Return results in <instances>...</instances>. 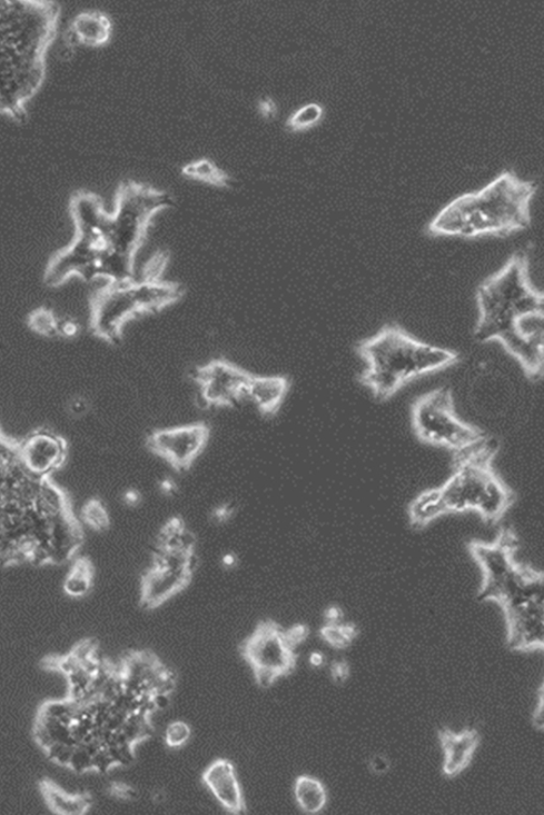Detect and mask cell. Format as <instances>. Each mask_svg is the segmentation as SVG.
I'll list each match as a JSON object with an SVG mask.
<instances>
[{
    "label": "cell",
    "instance_id": "7",
    "mask_svg": "<svg viewBox=\"0 0 544 815\" xmlns=\"http://www.w3.org/2000/svg\"><path fill=\"white\" fill-rule=\"evenodd\" d=\"M356 352L365 362L358 381L379 401L394 398L417 378L455 367L462 359L453 349L416 339L396 322L359 341Z\"/></svg>",
    "mask_w": 544,
    "mask_h": 815
},
{
    "label": "cell",
    "instance_id": "16",
    "mask_svg": "<svg viewBox=\"0 0 544 815\" xmlns=\"http://www.w3.org/2000/svg\"><path fill=\"white\" fill-rule=\"evenodd\" d=\"M202 779L207 789L227 812L240 814L245 811L241 785L230 762L217 761L209 765Z\"/></svg>",
    "mask_w": 544,
    "mask_h": 815
},
{
    "label": "cell",
    "instance_id": "34",
    "mask_svg": "<svg viewBox=\"0 0 544 815\" xmlns=\"http://www.w3.org/2000/svg\"><path fill=\"white\" fill-rule=\"evenodd\" d=\"M260 112L265 119H273L276 116V106L271 100H264L260 102Z\"/></svg>",
    "mask_w": 544,
    "mask_h": 815
},
{
    "label": "cell",
    "instance_id": "28",
    "mask_svg": "<svg viewBox=\"0 0 544 815\" xmlns=\"http://www.w3.org/2000/svg\"><path fill=\"white\" fill-rule=\"evenodd\" d=\"M59 317L51 309L41 307L28 317V327L44 337H59Z\"/></svg>",
    "mask_w": 544,
    "mask_h": 815
},
{
    "label": "cell",
    "instance_id": "29",
    "mask_svg": "<svg viewBox=\"0 0 544 815\" xmlns=\"http://www.w3.org/2000/svg\"><path fill=\"white\" fill-rule=\"evenodd\" d=\"M191 737V728L185 722H175L167 726L165 730V742L170 748H180L186 746Z\"/></svg>",
    "mask_w": 544,
    "mask_h": 815
},
{
    "label": "cell",
    "instance_id": "37",
    "mask_svg": "<svg viewBox=\"0 0 544 815\" xmlns=\"http://www.w3.org/2000/svg\"><path fill=\"white\" fill-rule=\"evenodd\" d=\"M310 662L314 666L318 667L325 663V657L323 654L315 653L313 654Z\"/></svg>",
    "mask_w": 544,
    "mask_h": 815
},
{
    "label": "cell",
    "instance_id": "1",
    "mask_svg": "<svg viewBox=\"0 0 544 815\" xmlns=\"http://www.w3.org/2000/svg\"><path fill=\"white\" fill-rule=\"evenodd\" d=\"M82 543L66 491L28 470L19 441L0 428V567L71 564Z\"/></svg>",
    "mask_w": 544,
    "mask_h": 815
},
{
    "label": "cell",
    "instance_id": "17",
    "mask_svg": "<svg viewBox=\"0 0 544 815\" xmlns=\"http://www.w3.org/2000/svg\"><path fill=\"white\" fill-rule=\"evenodd\" d=\"M192 574L187 569L151 566L144 576L141 602L148 609L157 608L185 589Z\"/></svg>",
    "mask_w": 544,
    "mask_h": 815
},
{
    "label": "cell",
    "instance_id": "19",
    "mask_svg": "<svg viewBox=\"0 0 544 815\" xmlns=\"http://www.w3.org/2000/svg\"><path fill=\"white\" fill-rule=\"evenodd\" d=\"M71 40L87 47H101L111 36V23L102 12H81L71 24Z\"/></svg>",
    "mask_w": 544,
    "mask_h": 815
},
{
    "label": "cell",
    "instance_id": "5",
    "mask_svg": "<svg viewBox=\"0 0 544 815\" xmlns=\"http://www.w3.org/2000/svg\"><path fill=\"white\" fill-rule=\"evenodd\" d=\"M498 444L485 437L453 453V474L444 485L428 489L409 505L413 528L423 529L451 514L476 511L485 523L495 525L512 508L514 491L493 468Z\"/></svg>",
    "mask_w": 544,
    "mask_h": 815
},
{
    "label": "cell",
    "instance_id": "22",
    "mask_svg": "<svg viewBox=\"0 0 544 815\" xmlns=\"http://www.w3.org/2000/svg\"><path fill=\"white\" fill-rule=\"evenodd\" d=\"M298 807L306 814L323 812L328 803L325 785L311 776H300L295 784Z\"/></svg>",
    "mask_w": 544,
    "mask_h": 815
},
{
    "label": "cell",
    "instance_id": "30",
    "mask_svg": "<svg viewBox=\"0 0 544 815\" xmlns=\"http://www.w3.org/2000/svg\"><path fill=\"white\" fill-rule=\"evenodd\" d=\"M68 414L75 418L87 416L90 411V402L83 397H75L68 401Z\"/></svg>",
    "mask_w": 544,
    "mask_h": 815
},
{
    "label": "cell",
    "instance_id": "36",
    "mask_svg": "<svg viewBox=\"0 0 544 815\" xmlns=\"http://www.w3.org/2000/svg\"><path fill=\"white\" fill-rule=\"evenodd\" d=\"M534 725L537 728L543 729V687L540 690L538 705L534 712Z\"/></svg>",
    "mask_w": 544,
    "mask_h": 815
},
{
    "label": "cell",
    "instance_id": "6",
    "mask_svg": "<svg viewBox=\"0 0 544 815\" xmlns=\"http://www.w3.org/2000/svg\"><path fill=\"white\" fill-rule=\"evenodd\" d=\"M537 189L533 180H524L513 171L502 172L483 189L459 195L443 207L427 225V235L477 240L525 231L533 221Z\"/></svg>",
    "mask_w": 544,
    "mask_h": 815
},
{
    "label": "cell",
    "instance_id": "15",
    "mask_svg": "<svg viewBox=\"0 0 544 815\" xmlns=\"http://www.w3.org/2000/svg\"><path fill=\"white\" fill-rule=\"evenodd\" d=\"M481 741L477 729L468 728L457 734L448 728L441 729L439 742L444 754V775L451 778L462 775L471 765Z\"/></svg>",
    "mask_w": 544,
    "mask_h": 815
},
{
    "label": "cell",
    "instance_id": "21",
    "mask_svg": "<svg viewBox=\"0 0 544 815\" xmlns=\"http://www.w3.org/2000/svg\"><path fill=\"white\" fill-rule=\"evenodd\" d=\"M63 580V593L71 598L87 597L93 586L95 568L87 557H76L71 561Z\"/></svg>",
    "mask_w": 544,
    "mask_h": 815
},
{
    "label": "cell",
    "instance_id": "8",
    "mask_svg": "<svg viewBox=\"0 0 544 815\" xmlns=\"http://www.w3.org/2000/svg\"><path fill=\"white\" fill-rule=\"evenodd\" d=\"M170 206V196L162 191L133 181L119 187L113 213L107 212L92 236L81 237L96 252L97 280H118L136 272V256L152 219Z\"/></svg>",
    "mask_w": 544,
    "mask_h": 815
},
{
    "label": "cell",
    "instance_id": "18",
    "mask_svg": "<svg viewBox=\"0 0 544 815\" xmlns=\"http://www.w3.org/2000/svg\"><path fill=\"white\" fill-rule=\"evenodd\" d=\"M289 387V379L285 376L253 375L247 401L253 402L263 415L274 416L280 411Z\"/></svg>",
    "mask_w": 544,
    "mask_h": 815
},
{
    "label": "cell",
    "instance_id": "27",
    "mask_svg": "<svg viewBox=\"0 0 544 815\" xmlns=\"http://www.w3.org/2000/svg\"><path fill=\"white\" fill-rule=\"evenodd\" d=\"M320 636L336 649H346L357 636L354 625L344 624L342 620L327 623L320 630Z\"/></svg>",
    "mask_w": 544,
    "mask_h": 815
},
{
    "label": "cell",
    "instance_id": "3",
    "mask_svg": "<svg viewBox=\"0 0 544 815\" xmlns=\"http://www.w3.org/2000/svg\"><path fill=\"white\" fill-rule=\"evenodd\" d=\"M60 6L47 0H0V115L17 121L47 78Z\"/></svg>",
    "mask_w": 544,
    "mask_h": 815
},
{
    "label": "cell",
    "instance_id": "14",
    "mask_svg": "<svg viewBox=\"0 0 544 815\" xmlns=\"http://www.w3.org/2000/svg\"><path fill=\"white\" fill-rule=\"evenodd\" d=\"M20 456L28 470L52 479L68 459V444L58 433L38 429L19 441Z\"/></svg>",
    "mask_w": 544,
    "mask_h": 815
},
{
    "label": "cell",
    "instance_id": "25",
    "mask_svg": "<svg viewBox=\"0 0 544 815\" xmlns=\"http://www.w3.org/2000/svg\"><path fill=\"white\" fill-rule=\"evenodd\" d=\"M324 117L325 109L323 106L309 103L293 112L286 126L291 132L308 131L323 121Z\"/></svg>",
    "mask_w": 544,
    "mask_h": 815
},
{
    "label": "cell",
    "instance_id": "2",
    "mask_svg": "<svg viewBox=\"0 0 544 815\" xmlns=\"http://www.w3.org/2000/svg\"><path fill=\"white\" fill-rule=\"evenodd\" d=\"M478 318L473 336L498 344L532 381L544 370V294L532 282L530 258L514 252L476 291Z\"/></svg>",
    "mask_w": 544,
    "mask_h": 815
},
{
    "label": "cell",
    "instance_id": "4",
    "mask_svg": "<svg viewBox=\"0 0 544 815\" xmlns=\"http://www.w3.org/2000/svg\"><path fill=\"white\" fill-rule=\"evenodd\" d=\"M518 546L515 533L505 528L493 543L471 541L468 551L483 574L478 599L504 610L510 648L540 652L544 648V578L542 572L515 560Z\"/></svg>",
    "mask_w": 544,
    "mask_h": 815
},
{
    "label": "cell",
    "instance_id": "13",
    "mask_svg": "<svg viewBox=\"0 0 544 815\" xmlns=\"http://www.w3.org/2000/svg\"><path fill=\"white\" fill-rule=\"evenodd\" d=\"M243 654L254 669H268L285 677L296 667L295 650L284 629L273 623L261 624L243 646Z\"/></svg>",
    "mask_w": 544,
    "mask_h": 815
},
{
    "label": "cell",
    "instance_id": "32",
    "mask_svg": "<svg viewBox=\"0 0 544 815\" xmlns=\"http://www.w3.org/2000/svg\"><path fill=\"white\" fill-rule=\"evenodd\" d=\"M79 332V325L76 320L71 318H60L59 319V337H65V339H68V337H75Z\"/></svg>",
    "mask_w": 544,
    "mask_h": 815
},
{
    "label": "cell",
    "instance_id": "31",
    "mask_svg": "<svg viewBox=\"0 0 544 815\" xmlns=\"http://www.w3.org/2000/svg\"><path fill=\"white\" fill-rule=\"evenodd\" d=\"M368 767L373 775L384 776L390 768V762L387 756L376 754L369 758Z\"/></svg>",
    "mask_w": 544,
    "mask_h": 815
},
{
    "label": "cell",
    "instance_id": "26",
    "mask_svg": "<svg viewBox=\"0 0 544 815\" xmlns=\"http://www.w3.org/2000/svg\"><path fill=\"white\" fill-rule=\"evenodd\" d=\"M79 521L82 527L87 526L95 531L106 530L110 525V517L103 501L97 498H91L83 504Z\"/></svg>",
    "mask_w": 544,
    "mask_h": 815
},
{
    "label": "cell",
    "instance_id": "20",
    "mask_svg": "<svg viewBox=\"0 0 544 815\" xmlns=\"http://www.w3.org/2000/svg\"><path fill=\"white\" fill-rule=\"evenodd\" d=\"M39 792L43 796L48 808L56 814H86L92 803L87 794H69L50 779L39 784Z\"/></svg>",
    "mask_w": 544,
    "mask_h": 815
},
{
    "label": "cell",
    "instance_id": "23",
    "mask_svg": "<svg viewBox=\"0 0 544 815\" xmlns=\"http://www.w3.org/2000/svg\"><path fill=\"white\" fill-rule=\"evenodd\" d=\"M197 538L180 518H172L162 528L158 549L181 554L195 553Z\"/></svg>",
    "mask_w": 544,
    "mask_h": 815
},
{
    "label": "cell",
    "instance_id": "12",
    "mask_svg": "<svg viewBox=\"0 0 544 815\" xmlns=\"http://www.w3.org/2000/svg\"><path fill=\"white\" fill-rule=\"evenodd\" d=\"M208 440L209 428L194 424L151 433L147 446L174 469L187 470L201 456Z\"/></svg>",
    "mask_w": 544,
    "mask_h": 815
},
{
    "label": "cell",
    "instance_id": "9",
    "mask_svg": "<svg viewBox=\"0 0 544 815\" xmlns=\"http://www.w3.org/2000/svg\"><path fill=\"white\" fill-rule=\"evenodd\" d=\"M184 290L166 280L133 279L130 282L105 285L91 300L90 328L109 344H118L123 328L132 319L162 311L177 302Z\"/></svg>",
    "mask_w": 544,
    "mask_h": 815
},
{
    "label": "cell",
    "instance_id": "35",
    "mask_svg": "<svg viewBox=\"0 0 544 815\" xmlns=\"http://www.w3.org/2000/svg\"><path fill=\"white\" fill-rule=\"evenodd\" d=\"M333 679L337 682H344L348 677V667L345 663L336 664L332 668Z\"/></svg>",
    "mask_w": 544,
    "mask_h": 815
},
{
    "label": "cell",
    "instance_id": "10",
    "mask_svg": "<svg viewBox=\"0 0 544 815\" xmlns=\"http://www.w3.org/2000/svg\"><path fill=\"white\" fill-rule=\"evenodd\" d=\"M412 428L418 441L459 451L485 437V433L459 418L453 390L439 387L425 392L412 405Z\"/></svg>",
    "mask_w": 544,
    "mask_h": 815
},
{
    "label": "cell",
    "instance_id": "11",
    "mask_svg": "<svg viewBox=\"0 0 544 815\" xmlns=\"http://www.w3.org/2000/svg\"><path fill=\"white\" fill-rule=\"evenodd\" d=\"M253 375L227 360H214L195 369L192 379L207 406H234L247 401Z\"/></svg>",
    "mask_w": 544,
    "mask_h": 815
},
{
    "label": "cell",
    "instance_id": "33",
    "mask_svg": "<svg viewBox=\"0 0 544 815\" xmlns=\"http://www.w3.org/2000/svg\"><path fill=\"white\" fill-rule=\"evenodd\" d=\"M142 496L139 495V491L136 489H128L122 495V501L125 505H128L130 508L137 507L139 503H141Z\"/></svg>",
    "mask_w": 544,
    "mask_h": 815
},
{
    "label": "cell",
    "instance_id": "24",
    "mask_svg": "<svg viewBox=\"0 0 544 815\" xmlns=\"http://www.w3.org/2000/svg\"><path fill=\"white\" fill-rule=\"evenodd\" d=\"M184 175L189 179L217 188H227L230 185L228 175L209 160H198L187 165L184 168Z\"/></svg>",
    "mask_w": 544,
    "mask_h": 815
}]
</instances>
